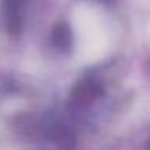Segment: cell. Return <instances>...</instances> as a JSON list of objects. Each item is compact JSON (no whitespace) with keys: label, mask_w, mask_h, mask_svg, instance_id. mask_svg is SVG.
I'll list each match as a JSON object with an SVG mask.
<instances>
[{"label":"cell","mask_w":150,"mask_h":150,"mask_svg":"<svg viewBox=\"0 0 150 150\" xmlns=\"http://www.w3.org/2000/svg\"><path fill=\"white\" fill-rule=\"evenodd\" d=\"M53 37H55V42L63 45V44H68L71 40V33H69L68 26L66 24H58L53 31Z\"/></svg>","instance_id":"obj_2"},{"label":"cell","mask_w":150,"mask_h":150,"mask_svg":"<svg viewBox=\"0 0 150 150\" xmlns=\"http://www.w3.org/2000/svg\"><path fill=\"white\" fill-rule=\"evenodd\" d=\"M26 0H4V11L7 28L11 34L20 33L21 29V20H23V8Z\"/></svg>","instance_id":"obj_1"}]
</instances>
